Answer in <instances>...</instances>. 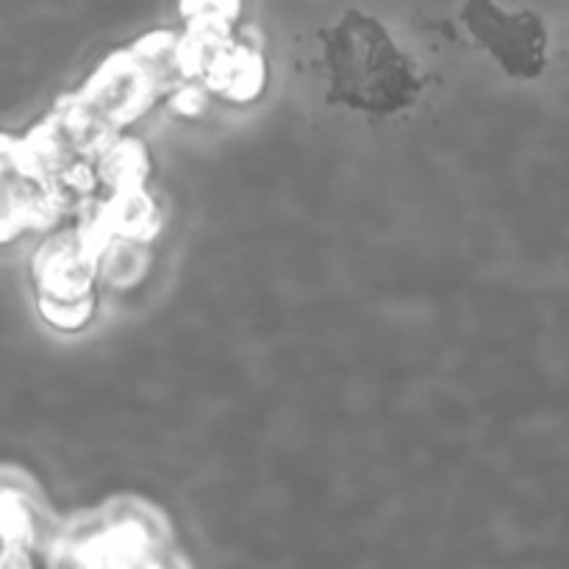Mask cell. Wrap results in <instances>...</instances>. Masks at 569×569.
Listing matches in <instances>:
<instances>
[{
    "instance_id": "1",
    "label": "cell",
    "mask_w": 569,
    "mask_h": 569,
    "mask_svg": "<svg viewBox=\"0 0 569 569\" xmlns=\"http://www.w3.org/2000/svg\"><path fill=\"white\" fill-rule=\"evenodd\" d=\"M320 37L326 48L328 103L365 114H395L415 103L420 94L415 61L376 17L350 9Z\"/></svg>"
},
{
    "instance_id": "2",
    "label": "cell",
    "mask_w": 569,
    "mask_h": 569,
    "mask_svg": "<svg viewBox=\"0 0 569 569\" xmlns=\"http://www.w3.org/2000/svg\"><path fill=\"white\" fill-rule=\"evenodd\" d=\"M461 20L509 76H542L548 64V28L533 11H506L495 0H467Z\"/></svg>"
}]
</instances>
